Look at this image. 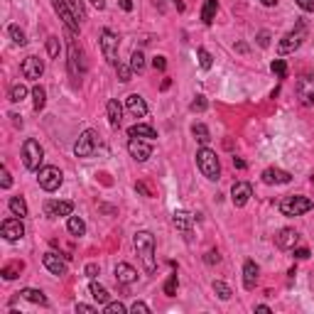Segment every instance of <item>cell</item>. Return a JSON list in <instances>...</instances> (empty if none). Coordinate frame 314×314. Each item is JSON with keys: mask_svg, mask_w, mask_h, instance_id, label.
<instances>
[{"mask_svg": "<svg viewBox=\"0 0 314 314\" xmlns=\"http://www.w3.org/2000/svg\"><path fill=\"white\" fill-rule=\"evenodd\" d=\"M135 253L140 256V263H143V268H145V273L148 275H155L157 273V260H155V236L150 233V231H138L135 233Z\"/></svg>", "mask_w": 314, "mask_h": 314, "instance_id": "cell-1", "label": "cell"}, {"mask_svg": "<svg viewBox=\"0 0 314 314\" xmlns=\"http://www.w3.org/2000/svg\"><path fill=\"white\" fill-rule=\"evenodd\" d=\"M197 165H199V172H202L209 182H216V179L221 177V162H219L216 152L209 150L206 145L197 152Z\"/></svg>", "mask_w": 314, "mask_h": 314, "instance_id": "cell-2", "label": "cell"}, {"mask_svg": "<svg viewBox=\"0 0 314 314\" xmlns=\"http://www.w3.org/2000/svg\"><path fill=\"white\" fill-rule=\"evenodd\" d=\"M314 209V202L307 197H285L280 202V214L282 216H302Z\"/></svg>", "mask_w": 314, "mask_h": 314, "instance_id": "cell-3", "label": "cell"}, {"mask_svg": "<svg viewBox=\"0 0 314 314\" xmlns=\"http://www.w3.org/2000/svg\"><path fill=\"white\" fill-rule=\"evenodd\" d=\"M307 39V27H304V22H297V27L292 32H287L285 37L280 39V44H277V49H280V54H292L295 49L302 47V42Z\"/></svg>", "mask_w": 314, "mask_h": 314, "instance_id": "cell-4", "label": "cell"}, {"mask_svg": "<svg viewBox=\"0 0 314 314\" xmlns=\"http://www.w3.org/2000/svg\"><path fill=\"white\" fill-rule=\"evenodd\" d=\"M42 160H44V150L39 145L37 140H25V145H22V162L27 169H32V172H37L39 165H42Z\"/></svg>", "mask_w": 314, "mask_h": 314, "instance_id": "cell-5", "label": "cell"}, {"mask_svg": "<svg viewBox=\"0 0 314 314\" xmlns=\"http://www.w3.org/2000/svg\"><path fill=\"white\" fill-rule=\"evenodd\" d=\"M37 182L39 186L44 189V192H56L61 182H64V174H61V169L59 167H39L37 169Z\"/></svg>", "mask_w": 314, "mask_h": 314, "instance_id": "cell-6", "label": "cell"}, {"mask_svg": "<svg viewBox=\"0 0 314 314\" xmlns=\"http://www.w3.org/2000/svg\"><path fill=\"white\" fill-rule=\"evenodd\" d=\"M96 148H98V133L89 128L79 135V140H76V145H74V155L76 157H91L93 152H96Z\"/></svg>", "mask_w": 314, "mask_h": 314, "instance_id": "cell-7", "label": "cell"}, {"mask_svg": "<svg viewBox=\"0 0 314 314\" xmlns=\"http://www.w3.org/2000/svg\"><path fill=\"white\" fill-rule=\"evenodd\" d=\"M101 49H103L106 61L115 67V64H118V35L111 32L108 27H106V30H101Z\"/></svg>", "mask_w": 314, "mask_h": 314, "instance_id": "cell-8", "label": "cell"}, {"mask_svg": "<svg viewBox=\"0 0 314 314\" xmlns=\"http://www.w3.org/2000/svg\"><path fill=\"white\" fill-rule=\"evenodd\" d=\"M295 93L302 106H314V76H309V74L299 76V79H297V86H295Z\"/></svg>", "mask_w": 314, "mask_h": 314, "instance_id": "cell-9", "label": "cell"}, {"mask_svg": "<svg viewBox=\"0 0 314 314\" xmlns=\"http://www.w3.org/2000/svg\"><path fill=\"white\" fill-rule=\"evenodd\" d=\"M128 152L135 162H148L152 155V145H150V140H143V138H130Z\"/></svg>", "mask_w": 314, "mask_h": 314, "instance_id": "cell-10", "label": "cell"}, {"mask_svg": "<svg viewBox=\"0 0 314 314\" xmlns=\"http://www.w3.org/2000/svg\"><path fill=\"white\" fill-rule=\"evenodd\" d=\"M52 8L56 10V15L64 20V25L72 30V32H79V18H76V13L67 5V0H52Z\"/></svg>", "mask_w": 314, "mask_h": 314, "instance_id": "cell-11", "label": "cell"}, {"mask_svg": "<svg viewBox=\"0 0 314 314\" xmlns=\"http://www.w3.org/2000/svg\"><path fill=\"white\" fill-rule=\"evenodd\" d=\"M0 231H3V238L10 240V243H15L25 236V226H22V219H5L3 226H0Z\"/></svg>", "mask_w": 314, "mask_h": 314, "instance_id": "cell-12", "label": "cell"}, {"mask_svg": "<svg viewBox=\"0 0 314 314\" xmlns=\"http://www.w3.org/2000/svg\"><path fill=\"white\" fill-rule=\"evenodd\" d=\"M20 69H22L25 79H39V76L44 74V61L39 56H25Z\"/></svg>", "mask_w": 314, "mask_h": 314, "instance_id": "cell-13", "label": "cell"}, {"mask_svg": "<svg viewBox=\"0 0 314 314\" xmlns=\"http://www.w3.org/2000/svg\"><path fill=\"white\" fill-rule=\"evenodd\" d=\"M250 197H253V186L248 184V182H236L233 189H231V202H233V206H238V209L245 206Z\"/></svg>", "mask_w": 314, "mask_h": 314, "instance_id": "cell-14", "label": "cell"}, {"mask_svg": "<svg viewBox=\"0 0 314 314\" xmlns=\"http://www.w3.org/2000/svg\"><path fill=\"white\" fill-rule=\"evenodd\" d=\"M297 240H299V233H297L295 228H282V231H277L275 245L280 250H292L297 245Z\"/></svg>", "mask_w": 314, "mask_h": 314, "instance_id": "cell-15", "label": "cell"}, {"mask_svg": "<svg viewBox=\"0 0 314 314\" xmlns=\"http://www.w3.org/2000/svg\"><path fill=\"white\" fill-rule=\"evenodd\" d=\"M42 263H44V268H47L52 275H56V277L67 275V263H64V258H59V256L52 253V250L42 256Z\"/></svg>", "mask_w": 314, "mask_h": 314, "instance_id": "cell-16", "label": "cell"}, {"mask_svg": "<svg viewBox=\"0 0 314 314\" xmlns=\"http://www.w3.org/2000/svg\"><path fill=\"white\" fill-rule=\"evenodd\" d=\"M260 177H263V182H265V184H287V182L292 179V174H290V172L277 169V167H268Z\"/></svg>", "mask_w": 314, "mask_h": 314, "instance_id": "cell-17", "label": "cell"}, {"mask_svg": "<svg viewBox=\"0 0 314 314\" xmlns=\"http://www.w3.org/2000/svg\"><path fill=\"white\" fill-rule=\"evenodd\" d=\"M44 214H47V216H72V214H74V204L72 202H47L44 204Z\"/></svg>", "mask_w": 314, "mask_h": 314, "instance_id": "cell-18", "label": "cell"}, {"mask_svg": "<svg viewBox=\"0 0 314 314\" xmlns=\"http://www.w3.org/2000/svg\"><path fill=\"white\" fill-rule=\"evenodd\" d=\"M115 280L120 282V285H133L135 280H138V270L128 265V263H118L115 265Z\"/></svg>", "mask_w": 314, "mask_h": 314, "instance_id": "cell-19", "label": "cell"}, {"mask_svg": "<svg viewBox=\"0 0 314 314\" xmlns=\"http://www.w3.org/2000/svg\"><path fill=\"white\" fill-rule=\"evenodd\" d=\"M125 106H128V111L133 113L135 118L148 115V103H145V98H143V96H138V93H130L128 98H125Z\"/></svg>", "mask_w": 314, "mask_h": 314, "instance_id": "cell-20", "label": "cell"}, {"mask_svg": "<svg viewBox=\"0 0 314 314\" xmlns=\"http://www.w3.org/2000/svg\"><path fill=\"white\" fill-rule=\"evenodd\" d=\"M172 221H174V226L184 233L186 240L192 238V223H194V216H192V214H186V211H174Z\"/></svg>", "mask_w": 314, "mask_h": 314, "instance_id": "cell-21", "label": "cell"}, {"mask_svg": "<svg viewBox=\"0 0 314 314\" xmlns=\"http://www.w3.org/2000/svg\"><path fill=\"white\" fill-rule=\"evenodd\" d=\"M258 265L253 263V260H245V265H243V285H245V290H253L256 287V282H258Z\"/></svg>", "mask_w": 314, "mask_h": 314, "instance_id": "cell-22", "label": "cell"}, {"mask_svg": "<svg viewBox=\"0 0 314 314\" xmlns=\"http://www.w3.org/2000/svg\"><path fill=\"white\" fill-rule=\"evenodd\" d=\"M18 295L22 297V299H27V302H32V304H42V307L49 304V299L44 297V292H42V290H35V287H22Z\"/></svg>", "mask_w": 314, "mask_h": 314, "instance_id": "cell-23", "label": "cell"}, {"mask_svg": "<svg viewBox=\"0 0 314 314\" xmlns=\"http://www.w3.org/2000/svg\"><path fill=\"white\" fill-rule=\"evenodd\" d=\"M69 67H72V74L79 76L84 74V61H81V49H76L74 42H69Z\"/></svg>", "mask_w": 314, "mask_h": 314, "instance_id": "cell-24", "label": "cell"}, {"mask_svg": "<svg viewBox=\"0 0 314 314\" xmlns=\"http://www.w3.org/2000/svg\"><path fill=\"white\" fill-rule=\"evenodd\" d=\"M128 135L130 138H143V140H155L157 133L152 125H145V123H135L133 128H128Z\"/></svg>", "mask_w": 314, "mask_h": 314, "instance_id": "cell-25", "label": "cell"}, {"mask_svg": "<svg viewBox=\"0 0 314 314\" xmlns=\"http://www.w3.org/2000/svg\"><path fill=\"white\" fill-rule=\"evenodd\" d=\"M106 111H108V123H111L113 128H120V120H123V108H120V103L111 98L108 101V106H106Z\"/></svg>", "mask_w": 314, "mask_h": 314, "instance_id": "cell-26", "label": "cell"}, {"mask_svg": "<svg viewBox=\"0 0 314 314\" xmlns=\"http://www.w3.org/2000/svg\"><path fill=\"white\" fill-rule=\"evenodd\" d=\"M89 292H91V297L98 302V304H108V299H111V295H108V290L103 287V285H98L96 280H91V285H89Z\"/></svg>", "mask_w": 314, "mask_h": 314, "instance_id": "cell-27", "label": "cell"}, {"mask_svg": "<svg viewBox=\"0 0 314 314\" xmlns=\"http://www.w3.org/2000/svg\"><path fill=\"white\" fill-rule=\"evenodd\" d=\"M216 10H219V0H206L202 8V20L204 25H211L214 18H216Z\"/></svg>", "mask_w": 314, "mask_h": 314, "instance_id": "cell-28", "label": "cell"}, {"mask_svg": "<svg viewBox=\"0 0 314 314\" xmlns=\"http://www.w3.org/2000/svg\"><path fill=\"white\" fill-rule=\"evenodd\" d=\"M8 206H10L13 216H20V219H25V216H27V202H25L22 197H10Z\"/></svg>", "mask_w": 314, "mask_h": 314, "instance_id": "cell-29", "label": "cell"}, {"mask_svg": "<svg viewBox=\"0 0 314 314\" xmlns=\"http://www.w3.org/2000/svg\"><path fill=\"white\" fill-rule=\"evenodd\" d=\"M67 231L72 236H84L86 233V223H84V219H79V216H69L67 219Z\"/></svg>", "mask_w": 314, "mask_h": 314, "instance_id": "cell-30", "label": "cell"}, {"mask_svg": "<svg viewBox=\"0 0 314 314\" xmlns=\"http://www.w3.org/2000/svg\"><path fill=\"white\" fill-rule=\"evenodd\" d=\"M192 135H194L202 145H206V143L211 140V133H209V128H206L204 123H194V125H192Z\"/></svg>", "mask_w": 314, "mask_h": 314, "instance_id": "cell-31", "label": "cell"}, {"mask_svg": "<svg viewBox=\"0 0 314 314\" xmlns=\"http://www.w3.org/2000/svg\"><path fill=\"white\" fill-rule=\"evenodd\" d=\"M214 292H216V297H219V299H223V302H228V299L233 297L231 287H228L226 282H221V280H214Z\"/></svg>", "mask_w": 314, "mask_h": 314, "instance_id": "cell-32", "label": "cell"}, {"mask_svg": "<svg viewBox=\"0 0 314 314\" xmlns=\"http://www.w3.org/2000/svg\"><path fill=\"white\" fill-rule=\"evenodd\" d=\"M32 98H35V111H42L44 108V103H47V91H44V86H35L32 89Z\"/></svg>", "mask_w": 314, "mask_h": 314, "instance_id": "cell-33", "label": "cell"}, {"mask_svg": "<svg viewBox=\"0 0 314 314\" xmlns=\"http://www.w3.org/2000/svg\"><path fill=\"white\" fill-rule=\"evenodd\" d=\"M22 268H25V265H22V263H10V265H5V268H3V277H5V280H15V277L20 275V273H22Z\"/></svg>", "mask_w": 314, "mask_h": 314, "instance_id": "cell-34", "label": "cell"}, {"mask_svg": "<svg viewBox=\"0 0 314 314\" xmlns=\"http://www.w3.org/2000/svg\"><path fill=\"white\" fill-rule=\"evenodd\" d=\"M115 72H118V79H120L123 84H128L130 79H133V67H130V64L118 61V64H115Z\"/></svg>", "mask_w": 314, "mask_h": 314, "instance_id": "cell-35", "label": "cell"}, {"mask_svg": "<svg viewBox=\"0 0 314 314\" xmlns=\"http://www.w3.org/2000/svg\"><path fill=\"white\" fill-rule=\"evenodd\" d=\"M8 35H10V39H13L15 44H20V47L27 44V37H25V32L20 30L18 25H10V27H8Z\"/></svg>", "mask_w": 314, "mask_h": 314, "instance_id": "cell-36", "label": "cell"}, {"mask_svg": "<svg viewBox=\"0 0 314 314\" xmlns=\"http://www.w3.org/2000/svg\"><path fill=\"white\" fill-rule=\"evenodd\" d=\"M197 56H199V67H202L204 72H209V69H211V64H214V56L209 54L204 47H199V49H197Z\"/></svg>", "mask_w": 314, "mask_h": 314, "instance_id": "cell-37", "label": "cell"}, {"mask_svg": "<svg viewBox=\"0 0 314 314\" xmlns=\"http://www.w3.org/2000/svg\"><path fill=\"white\" fill-rule=\"evenodd\" d=\"M130 67H133V72H143V69H145V54L135 49V52L130 54Z\"/></svg>", "mask_w": 314, "mask_h": 314, "instance_id": "cell-38", "label": "cell"}, {"mask_svg": "<svg viewBox=\"0 0 314 314\" xmlns=\"http://www.w3.org/2000/svg\"><path fill=\"white\" fill-rule=\"evenodd\" d=\"M59 52H61V42H59V37H49L47 39V54L52 56V59H59Z\"/></svg>", "mask_w": 314, "mask_h": 314, "instance_id": "cell-39", "label": "cell"}, {"mask_svg": "<svg viewBox=\"0 0 314 314\" xmlns=\"http://www.w3.org/2000/svg\"><path fill=\"white\" fill-rule=\"evenodd\" d=\"M25 96H27V89H25L22 84H15V86L10 89V101H13V103H20V101H25Z\"/></svg>", "mask_w": 314, "mask_h": 314, "instance_id": "cell-40", "label": "cell"}, {"mask_svg": "<svg viewBox=\"0 0 314 314\" xmlns=\"http://www.w3.org/2000/svg\"><path fill=\"white\" fill-rule=\"evenodd\" d=\"M270 69H273V74L277 79H285L287 76V64H285V59H275L273 64H270Z\"/></svg>", "mask_w": 314, "mask_h": 314, "instance_id": "cell-41", "label": "cell"}, {"mask_svg": "<svg viewBox=\"0 0 314 314\" xmlns=\"http://www.w3.org/2000/svg\"><path fill=\"white\" fill-rule=\"evenodd\" d=\"M209 108V103H206V98L204 96H194V101L189 103V111L192 113H204Z\"/></svg>", "mask_w": 314, "mask_h": 314, "instance_id": "cell-42", "label": "cell"}, {"mask_svg": "<svg viewBox=\"0 0 314 314\" xmlns=\"http://www.w3.org/2000/svg\"><path fill=\"white\" fill-rule=\"evenodd\" d=\"M103 312L106 314H125V304L123 302H108V304H103Z\"/></svg>", "mask_w": 314, "mask_h": 314, "instance_id": "cell-43", "label": "cell"}, {"mask_svg": "<svg viewBox=\"0 0 314 314\" xmlns=\"http://www.w3.org/2000/svg\"><path fill=\"white\" fill-rule=\"evenodd\" d=\"M177 285H179V280H177V275H169L165 282V295L167 297H174L177 295Z\"/></svg>", "mask_w": 314, "mask_h": 314, "instance_id": "cell-44", "label": "cell"}, {"mask_svg": "<svg viewBox=\"0 0 314 314\" xmlns=\"http://www.w3.org/2000/svg\"><path fill=\"white\" fill-rule=\"evenodd\" d=\"M84 275L89 277V280H96V277L101 275V265H98V263H89V265L84 268Z\"/></svg>", "mask_w": 314, "mask_h": 314, "instance_id": "cell-45", "label": "cell"}, {"mask_svg": "<svg viewBox=\"0 0 314 314\" xmlns=\"http://www.w3.org/2000/svg\"><path fill=\"white\" fill-rule=\"evenodd\" d=\"M10 184H13V177H10L8 167H3V169H0V186H3V189H10Z\"/></svg>", "mask_w": 314, "mask_h": 314, "instance_id": "cell-46", "label": "cell"}, {"mask_svg": "<svg viewBox=\"0 0 314 314\" xmlns=\"http://www.w3.org/2000/svg\"><path fill=\"white\" fill-rule=\"evenodd\" d=\"M135 192H138V194H143L145 199H152V192H150V186L145 184V182H135Z\"/></svg>", "mask_w": 314, "mask_h": 314, "instance_id": "cell-47", "label": "cell"}, {"mask_svg": "<svg viewBox=\"0 0 314 314\" xmlns=\"http://www.w3.org/2000/svg\"><path fill=\"white\" fill-rule=\"evenodd\" d=\"M219 260H221V256H219V250H209V253L204 256V263H206V265H216Z\"/></svg>", "mask_w": 314, "mask_h": 314, "instance_id": "cell-48", "label": "cell"}, {"mask_svg": "<svg viewBox=\"0 0 314 314\" xmlns=\"http://www.w3.org/2000/svg\"><path fill=\"white\" fill-rule=\"evenodd\" d=\"M152 67H155L157 72H165V69H167V59L162 54H157L155 59H152Z\"/></svg>", "mask_w": 314, "mask_h": 314, "instance_id": "cell-49", "label": "cell"}, {"mask_svg": "<svg viewBox=\"0 0 314 314\" xmlns=\"http://www.w3.org/2000/svg\"><path fill=\"white\" fill-rule=\"evenodd\" d=\"M130 312H140V314H150V307L148 304H145V302H135V304H133V307H130Z\"/></svg>", "mask_w": 314, "mask_h": 314, "instance_id": "cell-50", "label": "cell"}, {"mask_svg": "<svg viewBox=\"0 0 314 314\" xmlns=\"http://www.w3.org/2000/svg\"><path fill=\"white\" fill-rule=\"evenodd\" d=\"M292 253H295L297 260H307V258H309V248H292Z\"/></svg>", "mask_w": 314, "mask_h": 314, "instance_id": "cell-51", "label": "cell"}, {"mask_svg": "<svg viewBox=\"0 0 314 314\" xmlns=\"http://www.w3.org/2000/svg\"><path fill=\"white\" fill-rule=\"evenodd\" d=\"M258 44L260 47H270V32H268V30H263L258 35Z\"/></svg>", "mask_w": 314, "mask_h": 314, "instance_id": "cell-52", "label": "cell"}, {"mask_svg": "<svg viewBox=\"0 0 314 314\" xmlns=\"http://www.w3.org/2000/svg\"><path fill=\"white\" fill-rule=\"evenodd\" d=\"M295 3L302 8V10H304V13H312V10H314V0H295Z\"/></svg>", "mask_w": 314, "mask_h": 314, "instance_id": "cell-53", "label": "cell"}, {"mask_svg": "<svg viewBox=\"0 0 314 314\" xmlns=\"http://www.w3.org/2000/svg\"><path fill=\"white\" fill-rule=\"evenodd\" d=\"M72 10L76 13V18L84 20V5H81V0H72Z\"/></svg>", "mask_w": 314, "mask_h": 314, "instance_id": "cell-54", "label": "cell"}, {"mask_svg": "<svg viewBox=\"0 0 314 314\" xmlns=\"http://www.w3.org/2000/svg\"><path fill=\"white\" fill-rule=\"evenodd\" d=\"M76 312H84V314H96L98 309H96V307H91V304H81V302H79V304H76Z\"/></svg>", "mask_w": 314, "mask_h": 314, "instance_id": "cell-55", "label": "cell"}, {"mask_svg": "<svg viewBox=\"0 0 314 314\" xmlns=\"http://www.w3.org/2000/svg\"><path fill=\"white\" fill-rule=\"evenodd\" d=\"M118 5H120L125 13H130V10H133V0H118Z\"/></svg>", "mask_w": 314, "mask_h": 314, "instance_id": "cell-56", "label": "cell"}, {"mask_svg": "<svg viewBox=\"0 0 314 314\" xmlns=\"http://www.w3.org/2000/svg\"><path fill=\"white\" fill-rule=\"evenodd\" d=\"M91 5L98 8V10H103V8H106V0H91Z\"/></svg>", "mask_w": 314, "mask_h": 314, "instance_id": "cell-57", "label": "cell"}, {"mask_svg": "<svg viewBox=\"0 0 314 314\" xmlns=\"http://www.w3.org/2000/svg\"><path fill=\"white\" fill-rule=\"evenodd\" d=\"M233 165L238 167V169H245V162H243L240 157H233Z\"/></svg>", "mask_w": 314, "mask_h": 314, "instance_id": "cell-58", "label": "cell"}, {"mask_svg": "<svg viewBox=\"0 0 314 314\" xmlns=\"http://www.w3.org/2000/svg\"><path fill=\"white\" fill-rule=\"evenodd\" d=\"M260 3H263L265 8H275V5H277V0H260Z\"/></svg>", "mask_w": 314, "mask_h": 314, "instance_id": "cell-59", "label": "cell"}, {"mask_svg": "<svg viewBox=\"0 0 314 314\" xmlns=\"http://www.w3.org/2000/svg\"><path fill=\"white\" fill-rule=\"evenodd\" d=\"M256 312H270V307H268V304H258V307H256Z\"/></svg>", "mask_w": 314, "mask_h": 314, "instance_id": "cell-60", "label": "cell"}, {"mask_svg": "<svg viewBox=\"0 0 314 314\" xmlns=\"http://www.w3.org/2000/svg\"><path fill=\"white\" fill-rule=\"evenodd\" d=\"M10 118H13V125H20V128H22V120H18V115H15V113H10Z\"/></svg>", "mask_w": 314, "mask_h": 314, "instance_id": "cell-61", "label": "cell"}]
</instances>
